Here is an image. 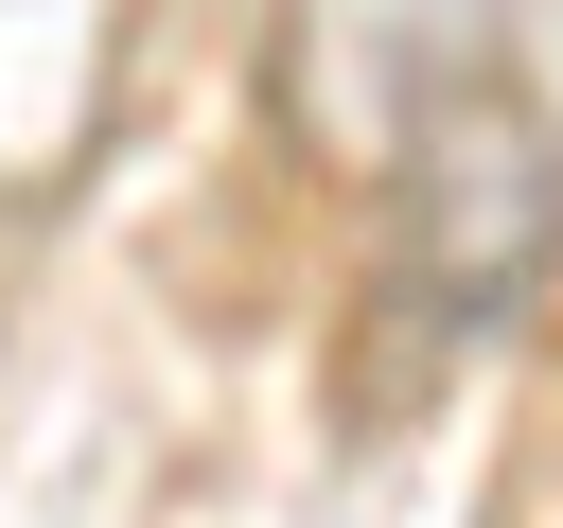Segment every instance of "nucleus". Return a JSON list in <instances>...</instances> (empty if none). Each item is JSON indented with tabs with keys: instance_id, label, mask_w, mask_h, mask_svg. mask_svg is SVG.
I'll use <instances>...</instances> for the list:
<instances>
[{
	"instance_id": "f257e3e1",
	"label": "nucleus",
	"mask_w": 563,
	"mask_h": 528,
	"mask_svg": "<svg viewBox=\"0 0 563 528\" xmlns=\"http://www.w3.org/2000/svg\"><path fill=\"white\" fill-rule=\"evenodd\" d=\"M369 194H387V317L440 334V352L510 334V317L545 299V264H563V123H545L528 88L440 106Z\"/></svg>"
},
{
	"instance_id": "f03ea898",
	"label": "nucleus",
	"mask_w": 563,
	"mask_h": 528,
	"mask_svg": "<svg viewBox=\"0 0 563 528\" xmlns=\"http://www.w3.org/2000/svg\"><path fill=\"white\" fill-rule=\"evenodd\" d=\"M475 88H510V0H299L282 18V123L334 176H387Z\"/></svg>"
}]
</instances>
